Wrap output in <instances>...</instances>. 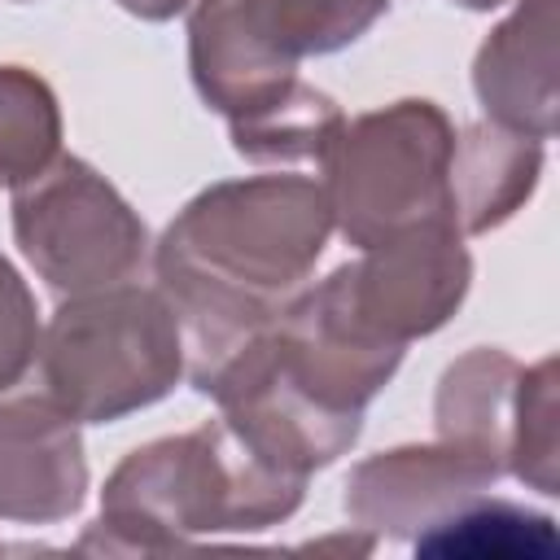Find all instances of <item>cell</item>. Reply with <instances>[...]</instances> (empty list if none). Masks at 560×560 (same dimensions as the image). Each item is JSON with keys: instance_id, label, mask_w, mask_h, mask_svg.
<instances>
[{"instance_id": "3957f363", "label": "cell", "mask_w": 560, "mask_h": 560, "mask_svg": "<svg viewBox=\"0 0 560 560\" xmlns=\"http://www.w3.org/2000/svg\"><path fill=\"white\" fill-rule=\"evenodd\" d=\"M389 0H201L192 18V74L232 118L293 88L302 52L354 39Z\"/></svg>"}, {"instance_id": "8992f818", "label": "cell", "mask_w": 560, "mask_h": 560, "mask_svg": "<svg viewBox=\"0 0 560 560\" xmlns=\"http://www.w3.org/2000/svg\"><path fill=\"white\" fill-rule=\"evenodd\" d=\"M538 140L508 136L494 127H472L451 158V210L468 232L503 223L538 179Z\"/></svg>"}, {"instance_id": "277c9868", "label": "cell", "mask_w": 560, "mask_h": 560, "mask_svg": "<svg viewBox=\"0 0 560 560\" xmlns=\"http://www.w3.org/2000/svg\"><path fill=\"white\" fill-rule=\"evenodd\" d=\"M13 223L26 258L52 289L118 284L144 254V228L114 197V188L74 158L39 171L18 192Z\"/></svg>"}, {"instance_id": "5b68a950", "label": "cell", "mask_w": 560, "mask_h": 560, "mask_svg": "<svg viewBox=\"0 0 560 560\" xmlns=\"http://www.w3.org/2000/svg\"><path fill=\"white\" fill-rule=\"evenodd\" d=\"M551 0H525L477 57V96L503 122L534 140L556 127V52H551Z\"/></svg>"}, {"instance_id": "7c38bea8", "label": "cell", "mask_w": 560, "mask_h": 560, "mask_svg": "<svg viewBox=\"0 0 560 560\" xmlns=\"http://www.w3.org/2000/svg\"><path fill=\"white\" fill-rule=\"evenodd\" d=\"M459 4H468V9H490V4H503V0H459Z\"/></svg>"}, {"instance_id": "9c48e42d", "label": "cell", "mask_w": 560, "mask_h": 560, "mask_svg": "<svg viewBox=\"0 0 560 560\" xmlns=\"http://www.w3.org/2000/svg\"><path fill=\"white\" fill-rule=\"evenodd\" d=\"M455 529H438L433 538L416 542V551L424 556H538L551 560L556 556V529L551 516L538 512H521L512 503H490V508H472L464 516H455Z\"/></svg>"}, {"instance_id": "6da1fadb", "label": "cell", "mask_w": 560, "mask_h": 560, "mask_svg": "<svg viewBox=\"0 0 560 560\" xmlns=\"http://www.w3.org/2000/svg\"><path fill=\"white\" fill-rule=\"evenodd\" d=\"M332 214L354 245H385L424 223H455L451 158L455 136L429 101H402L337 131L332 149Z\"/></svg>"}, {"instance_id": "52a82bcc", "label": "cell", "mask_w": 560, "mask_h": 560, "mask_svg": "<svg viewBox=\"0 0 560 560\" xmlns=\"http://www.w3.org/2000/svg\"><path fill=\"white\" fill-rule=\"evenodd\" d=\"M337 131H341L337 105L298 83L276 101L232 118V136L245 158H324Z\"/></svg>"}, {"instance_id": "ba28073f", "label": "cell", "mask_w": 560, "mask_h": 560, "mask_svg": "<svg viewBox=\"0 0 560 560\" xmlns=\"http://www.w3.org/2000/svg\"><path fill=\"white\" fill-rule=\"evenodd\" d=\"M57 149V105L52 92L22 74L18 66H0V184L35 179Z\"/></svg>"}, {"instance_id": "8fae6325", "label": "cell", "mask_w": 560, "mask_h": 560, "mask_svg": "<svg viewBox=\"0 0 560 560\" xmlns=\"http://www.w3.org/2000/svg\"><path fill=\"white\" fill-rule=\"evenodd\" d=\"M131 13H140V18H171L175 9H184L188 0H122Z\"/></svg>"}, {"instance_id": "30bf717a", "label": "cell", "mask_w": 560, "mask_h": 560, "mask_svg": "<svg viewBox=\"0 0 560 560\" xmlns=\"http://www.w3.org/2000/svg\"><path fill=\"white\" fill-rule=\"evenodd\" d=\"M35 350V306L13 276V267L0 258V389H9Z\"/></svg>"}, {"instance_id": "7a4b0ae2", "label": "cell", "mask_w": 560, "mask_h": 560, "mask_svg": "<svg viewBox=\"0 0 560 560\" xmlns=\"http://www.w3.org/2000/svg\"><path fill=\"white\" fill-rule=\"evenodd\" d=\"M179 376L175 311L144 289L66 302L48 328L44 381L66 416L114 420L171 389Z\"/></svg>"}]
</instances>
